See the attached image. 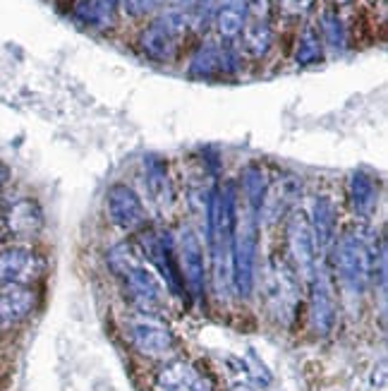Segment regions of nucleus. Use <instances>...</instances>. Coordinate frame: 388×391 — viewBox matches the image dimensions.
Masks as SVG:
<instances>
[{
	"label": "nucleus",
	"instance_id": "8",
	"mask_svg": "<svg viewBox=\"0 0 388 391\" xmlns=\"http://www.w3.org/2000/svg\"><path fill=\"white\" fill-rule=\"evenodd\" d=\"M266 298L271 307H276L281 317H292L300 298V286H297L295 271L288 267L283 259H274L266 269Z\"/></svg>",
	"mask_w": 388,
	"mask_h": 391
},
{
	"label": "nucleus",
	"instance_id": "19",
	"mask_svg": "<svg viewBox=\"0 0 388 391\" xmlns=\"http://www.w3.org/2000/svg\"><path fill=\"white\" fill-rule=\"evenodd\" d=\"M34 307V293L27 286H3L0 288V322H17Z\"/></svg>",
	"mask_w": 388,
	"mask_h": 391
},
{
	"label": "nucleus",
	"instance_id": "13",
	"mask_svg": "<svg viewBox=\"0 0 388 391\" xmlns=\"http://www.w3.org/2000/svg\"><path fill=\"white\" fill-rule=\"evenodd\" d=\"M132 341L139 353H144V356H149V358H161L173 348V333L164 322L146 315V317L134 320Z\"/></svg>",
	"mask_w": 388,
	"mask_h": 391
},
{
	"label": "nucleus",
	"instance_id": "17",
	"mask_svg": "<svg viewBox=\"0 0 388 391\" xmlns=\"http://www.w3.org/2000/svg\"><path fill=\"white\" fill-rule=\"evenodd\" d=\"M350 202L358 216L367 218L376 211V202H379V185L374 182L369 173L364 171H355L350 175Z\"/></svg>",
	"mask_w": 388,
	"mask_h": 391
},
{
	"label": "nucleus",
	"instance_id": "25",
	"mask_svg": "<svg viewBox=\"0 0 388 391\" xmlns=\"http://www.w3.org/2000/svg\"><path fill=\"white\" fill-rule=\"evenodd\" d=\"M269 44H271V31H269L266 19L252 17V22L247 24V29H245V46H247V51L259 58V55H264L266 51H269Z\"/></svg>",
	"mask_w": 388,
	"mask_h": 391
},
{
	"label": "nucleus",
	"instance_id": "32",
	"mask_svg": "<svg viewBox=\"0 0 388 391\" xmlns=\"http://www.w3.org/2000/svg\"><path fill=\"white\" fill-rule=\"evenodd\" d=\"M8 178H10V171H8V166H3V164H0V190H3V185H5V182H8Z\"/></svg>",
	"mask_w": 388,
	"mask_h": 391
},
{
	"label": "nucleus",
	"instance_id": "14",
	"mask_svg": "<svg viewBox=\"0 0 388 391\" xmlns=\"http://www.w3.org/2000/svg\"><path fill=\"white\" fill-rule=\"evenodd\" d=\"M309 315L317 333L326 336L335 327V300L331 293V286L321 274H314L309 279Z\"/></svg>",
	"mask_w": 388,
	"mask_h": 391
},
{
	"label": "nucleus",
	"instance_id": "12",
	"mask_svg": "<svg viewBox=\"0 0 388 391\" xmlns=\"http://www.w3.org/2000/svg\"><path fill=\"white\" fill-rule=\"evenodd\" d=\"M302 195V182L295 175H283L276 182H271L264 192V202H261V214L266 223H276L281 216H285L292 207L297 205Z\"/></svg>",
	"mask_w": 388,
	"mask_h": 391
},
{
	"label": "nucleus",
	"instance_id": "20",
	"mask_svg": "<svg viewBox=\"0 0 388 391\" xmlns=\"http://www.w3.org/2000/svg\"><path fill=\"white\" fill-rule=\"evenodd\" d=\"M118 12V0H82L75 8V17L89 29H111Z\"/></svg>",
	"mask_w": 388,
	"mask_h": 391
},
{
	"label": "nucleus",
	"instance_id": "7",
	"mask_svg": "<svg viewBox=\"0 0 388 391\" xmlns=\"http://www.w3.org/2000/svg\"><path fill=\"white\" fill-rule=\"evenodd\" d=\"M288 247H290V254L295 259L300 274L309 281L314 274L319 271V262H317V243H314V233L312 226H309V216L302 211H292L290 218H288Z\"/></svg>",
	"mask_w": 388,
	"mask_h": 391
},
{
	"label": "nucleus",
	"instance_id": "2",
	"mask_svg": "<svg viewBox=\"0 0 388 391\" xmlns=\"http://www.w3.org/2000/svg\"><path fill=\"white\" fill-rule=\"evenodd\" d=\"M335 274L350 293H364L376 274L384 279V250L362 231H345L335 243Z\"/></svg>",
	"mask_w": 388,
	"mask_h": 391
},
{
	"label": "nucleus",
	"instance_id": "24",
	"mask_svg": "<svg viewBox=\"0 0 388 391\" xmlns=\"http://www.w3.org/2000/svg\"><path fill=\"white\" fill-rule=\"evenodd\" d=\"M225 67V53L218 46L206 44L197 51V55L192 58V72L194 75H213V72L223 70Z\"/></svg>",
	"mask_w": 388,
	"mask_h": 391
},
{
	"label": "nucleus",
	"instance_id": "1",
	"mask_svg": "<svg viewBox=\"0 0 388 391\" xmlns=\"http://www.w3.org/2000/svg\"><path fill=\"white\" fill-rule=\"evenodd\" d=\"M235 187L225 185L223 190H213L206 205V236L211 247V271L213 288L218 295H225L233 286V221H235Z\"/></svg>",
	"mask_w": 388,
	"mask_h": 391
},
{
	"label": "nucleus",
	"instance_id": "18",
	"mask_svg": "<svg viewBox=\"0 0 388 391\" xmlns=\"http://www.w3.org/2000/svg\"><path fill=\"white\" fill-rule=\"evenodd\" d=\"M312 233H314V243H317V250H326L328 245L333 243L335 238V209L331 197H317L312 207Z\"/></svg>",
	"mask_w": 388,
	"mask_h": 391
},
{
	"label": "nucleus",
	"instance_id": "5",
	"mask_svg": "<svg viewBox=\"0 0 388 391\" xmlns=\"http://www.w3.org/2000/svg\"><path fill=\"white\" fill-rule=\"evenodd\" d=\"M185 27H187L185 12H177V10L168 12L166 17L156 19L154 24H149V27L141 31L139 46L144 51V55L159 62L170 60L175 55L177 39H180Z\"/></svg>",
	"mask_w": 388,
	"mask_h": 391
},
{
	"label": "nucleus",
	"instance_id": "28",
	"mask_svg": "<svg viewBox=\"0 0 388 391\" xmlns=\"http://www.w3.org/2000/svg\"><path fill=\"white\" fill-rule=\"evenodd\" d=\"M281 8L285 10L288 15H305L309 8H312L314 0H278Z\"/></svg>",
	"mask_w": 388,
	"mask_h": 391
},
{
	"label": "nucleus",
	"instance_id": "4",
	"mask_svg": "<svg viewBox=\"0 0 388 391\" xmlns=\"http://www.w3.org/2000/svg\"><path fill=\"white\" fill-rule=\"evenodd\" d=\"M108 264L115 274L123 276L125 286H127L130 295L137 302L139 310H144L146 315H156L164 307V286H161L159 276L154 271L146 264H141L139 252L132 245H115L108 252Z\"/></svg>",
	"mask_w": 388,
	"mask_h": 391
},
{
	"label": "nucleus",
	"instance_id": "9",
	"mask_svg": "<svg viewBox=\"0 0 388 391\" xmlns=\"http://www.w3.org/2000/svg\"><path fill=\"white\" fill-rule=\"evenodd\" d=\"M106 209L111 221L123 231H137V228L144 226V205H141L139 195L132 190V187L123 185H113L106 195Z\"/></svg>",
	"mask_w": 388,
	"mask_h": 391
},
{
	"label": "nucleus",
	"instance_id": "6",
	"mask_svg": "<svg viewBox=\"0 0 388 391\" xmlns=\"http://www.w3.org/2000/svg\"><path fill=\"white\" fill-rule=\"evenodd\" d=\"M141 252H144V257L159 269L161 279L166 281L168 288H170L175 295H180L182 288H185V284H182L180 267H177L173 238L168 236V233L146 231L144 236H141Z\"/></svg>",
	"mask_w": 388,
	"mask_h": 391
},
{
	"label": "nucleus",
	"instance_id": "3",
	"mask_svg": "<svg viewBox=\"0 0 388 391\" xmlns=\"http://www.w3.org/2000/svg\"><path fill=\"white\" fill-rule=\"evenodd\" d=\"M256 243H259V209L240 197L235 200V221H233V286L238 295L249 298L254 286V262Z\"/></svg>",
	"mask_w": 388,
	"mask_h": 391
},
{
	"label": "nucleus",
	"instance_id": "16",
	"mask_svg": "<svg viewBox=\"0 0 388 391\" xmlns=\"http://www.w3.org/2000/svg\"><path fill=\"white\" fill-rule=\"evenodd\" d=\"M3 226L15 236H31L44 226V211L34 200H19L5 211Z\"/></svg>",
	"mask_w": 388,
	"mask_h": 391
},
{
	"label": "nucleus",
	"instance_id": "15",
	"mask_svg": "<svg viewBox=\"0 0 388 391\" xmlns=\"http://www.w3.org/2000/svg\"><path fill=\"white\" fill-rule=\"evenodd\" d=\"M159 389L161 391H211L206 379H204L192 365H187L182 360H175L161 370Z\"/></svg>",
	"mask_w": 388,
	"mask_h": 391
},
{
	"label": "nucleus",
	"instance_id": "29",
	"mask_svg": "<svg viewBox=\"0 0 388 391\" xmlns=\"http://www.w3.org/2000/svg\"><path fill=\"white\" fill-rule=\"evenodd\" d=\"M125 3H127V10L132 15H146L154 8H159L161 0H125Z\"/></svg>",
	"mask_w": 388,
	"mask_h": 391
},
{
	"label": "nucleus",
	"instance_id": "22",
	"mask_svg": "<svg viewBox=\"0 0 388 391\" xmlns=\"http://www.w3.org/2000/svg\"><path fill=\"white\" fill-rule=\"evenodd\" d=\"M146 185H149V192L154 195V200L161 202V207H168L173 200V192H170V182H168V173L164 168V164L156 159L146 161Z\"/></svg>",
	"mask_w": 388,
	"mask_h": 391
},
{
	"label": "nucleus",
	"instance_id": "21",
	"mask_svg": "<svg viewBox=\"0 0 388 391\" xmlns=\"http://www.w3.org/2000/svg\"><path fill=\"white\" fill-rule=\"evenodd\" d=\"M247 17V0H223L216 15L218 34L223 39H235L242 31Z\"/></svg>",
	"mask_w": 388,
	"mask_h": 391
},
{
	"label": "nucleus",
	"instance_id": "34",
	"mask_svg": "<svg viewBox=\"0 0 388 391\" xmlns=\"http://www.w3.org/2000/svg\"><path fill=\"white\" fill-rule=\"evenodd\" d=\"M0 228H5V226H3V223H0Z\"/></svg>",
	"mask_w": 388,
	"mask_h": 391
},
{
	"label": "nucleus",
	"instance_id": "10",
	"mask_svg": "<svg viewBox=\"0 0 388 391\" xmlns=\"http://www.w3.org/2000/svg\"><path fill=\"white\" fill-rule=\"evenodd\" d=\"M177 267H180L182 284L187 286V290H190L194 298H202L204 286H206V279H204V252H202V245H199V238L194 236L190 228H185L180 236Z\"/></svg>",
	"mask_w": 388,
	"mask_h": 391
},
{
	"label": "nucleus",
	"instance_id": "27",
	"mask_svg": "<svg viewBox=\"0 0 388 391\" xmlns=\"http://www.w3.org/2000/svg\"><path fill=\"white\" fill-rule=\"evenodd\" d=\"M321 29L324 36H326V44L331 46L333 51L343 49V27H340V19L335 12H326L321 19Z\"/></svg>",
	"mask_w": 388,
	"mask_h": 391
},
{
	"label": "nucleus",
	"instance_id": "26",
	"mask_svg": "<svg viewBox=\"0 0 388 391\" xmlns=\"http://www.w3.org/2000/svg\"><path fill=\"white\" fill-rule=\"evenodd\" d=\"M319 55H321L319 36L314 34L312 29H307L305 36H302V41H300V49H297V62H300V65H309V62H314Z\"/></svg>",
	"mask_w": 388,
	"mask_h": 391
},
{
	"label": "nucleus",
	"instance_id": "31",
	"mask_svg": "<svg viewBox=\"0 0 388 391\" xmlns=\"http://www.w3.org/2000/svg\"><path fill=\"white\" fill-rule=\"evenodd\" d=\"M175 3V10L177 12H187V10H192V8H197L202 0H173Z\"/></svg>",
	"mask_w": 388,
	"mask_h": 391
},
{
	"label": "nucleus",
	"instance_id": "11",
	"mask_svg": "<svg viewBox=\"0 0 388 391\" xmlns=\"http://www.w3.org/2000/svg\"><path fill=\"white\" fill-rule=\"evenodd\" d=\"M41 262L29 247H5L0 252V286H27L39 276Z\"/></svg>",
	"mask_w": 388,
	"mask_h": 391
},
{
	"label": "nucleus",
	"instance_id": "33",
	"mask_svg": "<svg viewBox=\"0 0 388 391\" xmlns=\"http://www.w3.org/2000/svg\"><path fill=\"white\" fill-rule=\"evenodd\" d=\"M233 391H254V389L245 387V384H238V387H233Z\"/></svg>",
	"mask_w": 388,
	"mask_h": 391
},
{
	"label": "nucleus",
	"instance_id": "30",
	"mask_svg": "<svg viewBox=\"0 0 388 391\" xmlns=\"http://www.w3.org/2000/svg\"><path fill=\"white\" fill-rule=\"evenodd\" d=\"M247 10H252L254 19H266V0H247Z\"/></svg>",
	"mask_w": 388,
	"mask_h": 391
},
{
	"label": "nucleus",
	"instance_id": "23",
	"mask_svg": "<svg viewBox=\"0 0 388 391\" xmlns=\"http://www.w3.org/2000/svg\"><path fill=\"white\" fill-rule=\"evenodd\" d=\"M266 192V175L259 166H247V171L242 173V200L252 205L261 214V202H264Z\"/></svg>",
	"mask_w": 388,
	"mask_h": 391
}]
</instances>
